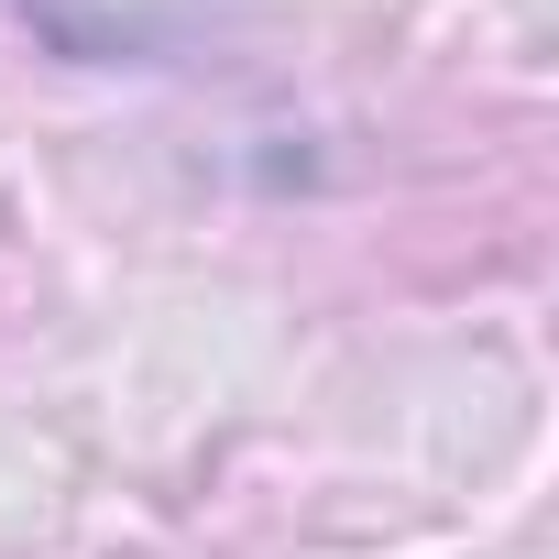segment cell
<instances>
[{"instance_id":"1","label":"cell","mask_w":559,"mask_h":559,"mask_svg":"<svg viewBox=\"0 0 559 559\" xmlns=\"http://www.w3.org/2000/svg\"><path fill=\"white\" fill-rule=\"evenodd\" d=\"M12 12L67 67H176V56H198L241 12V0H12Z\"/></svg>"}]
</instances>
